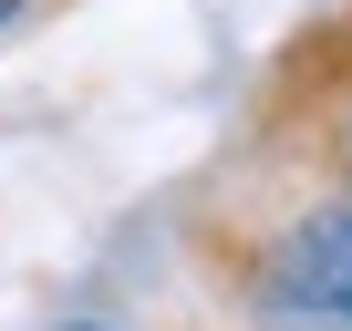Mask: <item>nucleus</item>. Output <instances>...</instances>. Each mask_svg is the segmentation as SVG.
I'll use <instances>...</instances> for the list:
<instances>
[{
  "label": "nucleus",
  "mask_w": 352,
  "mask_h": 331,
  "mask_svg": "<svg viewBox=\"0 0 352 331\" xmlns=\"http://www.w3.org/2000/svg\"><path fill=\"white\" fill-rule=\"evenodd\" d=\"M249 145L352 197V11H342V21H321L311 42H290V62H280V73H270V93H259Z\"/></svg>",
  "instance_id": "1"
},
{
  "label": "nucleus",
  "mask_w": 352,
  "mask_h": 331,
  "mask_svg": "<svg viewBox=\"0 0 352 331\" xmlns=\"http://www.w3.org/2000/svg\"><path fill=\"white\" fill-rule=\"evenodd\" d=\"M42 11H52V0H0V42H11L21 21H42Z\"/></svg>",
  "instance_id": "2"
},
{
  "label": "nucleus",
  "mask_w": 352,
  "mask_h": 331,
  "mask_svg": "<svg viewBox=\"0 0 352 331\" xmlns=\"http://www.w3.org/2000/svg\"><path fill=\"white\" fill-rule=\"evenodd\" d=\"M166 331H228V321H166Z\"/></svg>",
  "instance_id": "3"
},
{
  "label": "nucleus",
  "mask_w": 352,
  "mask_h": 331,
  "mask_svg": "<svg viewBox=\"0 0 352 331\" xmlns=\"http://www.w3.org/2000/svg\"><path fill=\"white\" fill-rule=\"evenodd\" d=\"M52 331H114V321H52Z\"/></svg>",
  "instance_id": "4"
}]
</instances>
